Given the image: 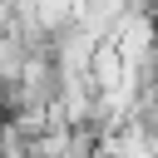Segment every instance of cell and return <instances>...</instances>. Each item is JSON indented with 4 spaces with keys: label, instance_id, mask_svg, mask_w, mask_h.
<instances>
[{
    "label": "cell",
    "instance_id": "6da1fadb",
    "mask_svg": "<svg viewBox=\"0 0 158 158\" xmlns=\"http://www.w3.org/2000/svg\"><path fill=\"white\" fill-rule=\"evenodd\" d=\"M99 158H104V153H99Z\"/></svg>",
    "mask_w": 158,
    "mask_h": 158
}]
</instances>
